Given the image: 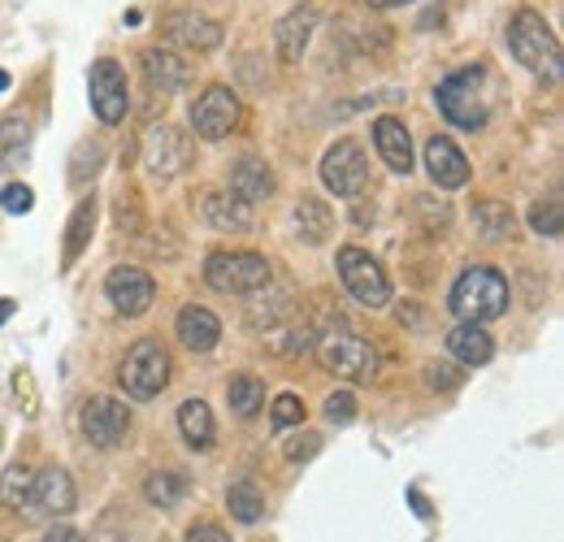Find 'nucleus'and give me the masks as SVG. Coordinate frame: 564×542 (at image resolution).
Masks as SVG:
<instances>
[{
	"label": "nucleus",
	"instance_id": "obj_1",
	"mask_svg": "<svg viewBox=\"0 0 564 542\" xmlns=\"http://www.w3.org/2000/svg\"><path fill=\"white\" fill-rule=\"evenodd\" d=\"M434 100H438V113H443L452 127H460V131H482V127L491 122L495 96H491L487 69L469 66V69L447 74V78L438 83Z\"/></svg>",
	"mask_w": 564,
	"mask_h": 542
},
{
	"label": "nucleus",
	"instance_id": "obj_2",
	"mask_svg": "<svg viewBox=\"0 0 564 542\" xmlns=\"http://www.w3.org/2000/svg\"><path fill=\"white\" fill-rule=\"evenodd\" d=\"M452 313L465 326H482L508 313V278L491 265H474L456 278L452 286Z\"/></svg>",
	"mask_w": 564,
	"mask_h": 542
},
{
	"label": "nucleus",
	"instance_id": "obj_3",
	"mask_svg": "<svg viewBox=\"0 0 564 542\" xmlns=\"http://www.w3.org/2000/svg\"><path fill=\"white\" fill-rule=\"evenodd\" d=\"M508 48L525 69L543 74L547 83H561V40L534 9H521L508 22Z\"/></svg>",
	"mask_w": 564,
	"mask_h": 542
},
{
	"label": "nucleus",
	"instance_id": "obj_4",
	"mask_svg": "<svg viewBox=\"0 0 564 542\" xmlns=\"http://www.w3.org/2000/svg\"><path fill=\"white\" fill-rule=\"evenodd\" d=\"M118 382H122L127 395H135V400H156V395L170 387V351L156 339H140L127 351V360H122V369H118Z\"/></svg>",
	"mask_w": 564,
	"mask_h": 542
},
{
	"label": "nucleus",
	"instance_id": "obj_5",
	"mask_svg": "<svg viewBox=\"0 0 564 542\" xmlns=\"http://www.w3.org/2000/svg\"><path fill=\"white\" fill-rule=\"evenodd\" d=\"M205 278H209L213 291H221V295H252V291L270 286L274 270L257 252H213L209 265H205Z\"/></svg>",
	"mask_w": 564,
	"mask_h": 542
},
{
	"label": "nucleus",
	"instance_id": "obj_6",
	"mask_svg": "<svg viewBox=\"0 0 564 542\" xmlns=\"http://www.w3.org/2000/svg\"><path fill=\"white\" fill-rule=\"evenodd\" d=\"M339 278L348 286L356 304L365 308H387L391 300V278L382 273V265L365 252V248H339Z\"/></svg>",
	"mask_w": 564,
	"mask_h": 542
},
{
	"label": "nucleus",
	"instance_id": "obj_7",
	"mask_svg": "<svg viewBox=\"0 0 564 542\" xmlns=\"http://www.w3.org/2000/svg\"><path fill=\"white\" fill-rule=\"evenodd\" d=\"M322 183L326 192L344 196V200H356L369 183V161H365V148L356 139H335L322 156Z\"/></svg>",
	"mask_w": 564,
	"mask_h": 542
},
{
	"label": "nucleus",
	"instance_id": "obj_8",
	"mask_svg": "<svg viewBox=\"0 0 564 542\" xmlns=\"http://www.w3.org/2000/svg\"><path fill=\"white\" fill-rule=\"evenodd\" d=\"M143 165L152 178H178L192 165V136L183 127H148L143 136Z\"/></svg>",
	"mask_w": 564,
	"mask_h": 542
},
{
	"label": "nucleus",
	"instance_id": "obj_9",
	"mask_svg": "<svg viewBox=\"0 0 564 542\" xmlns=\"http://www.w3.org/2000/svg\"><path fill=\"white\" fill-rule=\"evenodd\" d=\"M317 356L330 373H339L348 382H373L378 378V351L356 335H326L317 343Z\"/></svg>",
	"mask_w": 564,
	"mask_h": 542
},
{
	"label": "nucleus",
	"instance_id": "obj_10",
	"mask_svg": "<svg viewBox=\"0 0 564 542\" xmlns=\"http://www.w3.org/2000/svg\"><path fill=\"white\" fill-rule=\"evenodd\" d=\"M239 118H243V109H239V96L230 91V87H209L196 105H192V131L200 139H209V143H217V139L235 136L239 131Z\"/></svg>",
	"mask_w": 564,
	"mask_h": 542
},
{
	"label": "nucleus",
	"instance_id": "obj_11",
	"mask_svg": "<svg viewBox=\"0 0 564 542\" xmlns=\"http://www.w3.org/2000/svg\"><path fill=\"white\" fill-rule=\"evenodd\" d=\"M127 105H131V91H127V74L113 57H100L91 66V109L105 127H118L127 118Z\"/></svg>",
	"mask_w": 564,
	"mask_h": 542
},
{
	"label": "nucleus",
	"instance_id": "obj_12",
	"mask_svg": "<svg viewBox=\"0 0 564 542\" xmlns=\"http://www.w3.org/2000/svg\"><path fill=\"white\" fill-rule=\"evenodd\" d=\"M127 430H131V408L122 404V400L100 395V400H87L83 404V434H87L91 447L113 452L127 438Z\"/></svg>",
	"mask_w": 564,
	"mask_h": 542
},
{
	"label": "nucleus",
	"instance_id": "obj_13",
	"mask_svg": "<svg viewBox=\"0 0 564 542\" xmlns=\"http://www.w3.org/2000/svg\"><path fill=\"white\" fill-rule=\"evenodd\" d=\"M105 295L113 300V308L122 317H143L152 308V300H156V282L140 265H118L105 278Z\"/></svg>",
	"mask_w": 564,
	"mask_h": 542
},
{
	"label": "nucleus",
	"instance_id": "obj_14",
	"mask_svg": "<svg viewBox=\"0 0 564 542\" xmlns=\"http://www.w3.org/2000/svg\"><path fill=\"white\" fill-rule=\"evenodd\" d=\"M26 508H31V517H66V512H74L70 474L57 469V465L40 469L35 481H31V499H26Z\"/></svg>",
	"mask_w": 564,
	"mask_h": 542
},
{
	"label": "nucleus",
	"instance_id": "obj_15",
	"mask_svg": "<svg viewBox=\"0 0 564 542\" xmlns=\"http://www.w3.org/2000/svg\"><path fill=\"white\" fill-rule=\"evenodd\" d=\"M143 78L152 83V91L174 96V91L192 87L196 69H192V62H187V57H178L174 48H148V53H143Z\"/></svg>",
	"mask_w": 564,
	"mask_h": 542
},
{
	"label": "nucleus",
	"instance_id": "obj_16",
	"mask_svg": "<svg viewBox=\"0 0 564 542\" xmlns=\"http://www.w3.org/2000/svg\"><path fill=\"white\" fill-rule=\"evenodd\" d=\"M200 217L209 221L213 230H226V235H248L257 226L252 204H243L239 196H230V192H205Z\"/></svg>",
	"mask_w": 564,
	"mask_h": 542
},
{
	"label": "nucleus",
	"instance_id": "obj_17",
	"mask_svg": "<svg viewBox=\"0 0 564 542\" xmlns=\"http://www.w3.org/2000/svg\"><path fill=\"white\" fill-rule=\"evenodd\" d=\"M425 170H430V178H434L438 187H447V192L469 183V161H465V152L447 136H434L425 143Z\"/></svg>",
	"mask_w": 564,
	"mask_h": 542
},
{
	"label": "nucleus",
	"instance_id": "obj_18",
	"mask_svg": "<svg viewBox=\"0 0 564 542\" xmlns=\"http://www.w3.org/2000/svg\"><path fill=\"white\" fill-rule=\"evenodd\" d=\"M165 40L178 48H192V53H213L221 44V26L213 18H200V13H170Z\"/></svg>",
	"mask_w": 564,
	"mask_h": 542
},
{
	"label": "nucleus",
	"instance_id": "obj_19",
	"mask_svg": "<svg viewBox=\"0 0 564 542\" xmlns=\"http://www.w3.org/2000/svg\"><path fill=\"white\" fill-rule=\"evenodd\" d=\"M373 143H378V156L387 161V170L395 174H409L413 170V139H409V127L400 118H378L373 122Z\"/></svg>",
	"mask_w": 564,
	"mask_h": 542
},
{
	"label": "nucleus",
	"instance_id": "obj_20",
	"mask_svg": "<svg viewBox=\"0 0 564 542\" xmlns=\"http://www.w3.org/2000/svg\"><path fill=\"white\" fill-rule=\"evenodd\" d=\"M230 192L243 204H261L274 196V174L261 156H239L235 170H230Z\"/></svg>",
	"mask_w": 564,
	"mask_h": 542
},
{
	"label": "nucleus",
	"instance_id": "obj_21",
	"mask_svg": "<svg viewBox=\"0 0 564 542\" xmlns=\"http://www.w3.org/2000/svg\"><path fill=\"white\" fill-rule=\"evenodd\" d=\"M174 335L183 339V347H192V351H213L217 339H221V322L213 317L209 308L187 304V308L178 313V322H174Z\"/></svg>",
	"mask_w": 564,
	"mask_h": 542
},
{
	"label": "nucleus",
	"instance_id": "obj_22",
	"mask_svg": "<svg viewBox=\"0 0 564 542\" xmlns=\"http://www.w3.org/2000/svg\"><path fill=\"white\" fill-rule=\"evenodd\" d=\"M313 26H317V9H313V4H300V9H291V13L282 18L279 22V57L282 62H300V57H304V44H308Z\"/></svg>",
	"mask_w": 564,
	"mask_h": 542
},
{
	"label": "nucleus",
	"instance_id": "obj_23",
	"mask_svg": "<svg viewBox=\"0 0 564 542\" xmlns=\"http://www.w3.org/2000/svg\"><path fill=\"white\" fill-rule=\"evenodd\" d=\"M447 351H452L460 365L478 369V365H487V360L495 356V343L482 326H465V322H460V326L447 335Z\"/></svg>",
	"mask_w": 564,
	"mask_h": 542
},
{
	"label": "nucleus",
	"instance_id": "obj_24",
	"mask_svg": "<svg viewBox=\"0 0 564 542\" xmlns=\"http://www.w3.org/2000/svg\"><path fill=\"white\" fill-rule=\"evenodd\" d=\"M474 230H478V239L482 243H503V239H512L517 235V217H512V208L499 200H478L474 204Z\"/></svg>",
	"mask_w": 564,
	"mask_h": 542
},
{
	"label": "nucleus",
	"instance_id": "obj_25",
	"mask_svg": "<svg viewBox=\"0 0 564 542\" xmlns=\"http://www.w3.org/2000/svg\"><path fill=\"white\" fill-rule=\"evenodd\" d=\"M330 230H335V213H330V204L326 200H300L295 204V235L304 239V243H326L330 239Z\"/></svg>",
	"mask_w": 564,
	"mask_h": 542
},
{
	"label": "nucleus",
	"instance_id": "obj_26",
	"mask_svg": "<svg viewBox=\"0 0 564 542\" xmlns=\"http://www.w3.org/2000/svg\"><path fill=\"white\" fill-rule=\"evenodd\" d=\"M26 156H31V122H26L22 113L0 118V165L13 170V165H22Z\"/></svg>",
	"mask_w": 564,
	"mask_h": 542
},
{
	"label": "nucleus",
	"instance_id": "obj_27",
	"mask_svg": "<svg viewBox=\"0 0 564 542\" xmlns=\"http://www.w3.org/2000/svg\"><path fill=\"white\" fill-rule=\"evenodd\" d=\"M252 295H261V300H252V313H248L252 326H265L270 330V326H279L286 313H295V291L286 282H282L279 291H270V295H265V286L252 291Z\"/></svg>",
	"mask_w": 564,
	"mask_h": 542
},
{
	"label": "nucleus",
	"instance_id": "obj_28",
	"mask_svg": "<svg viewBox=\"0 0 564 542\" xmlns=\"http://www.w3.org/2000/svg\"><path fill=\"white\" fill-rule=\"evenodd\" d=\"M178 430H183V438H187V447H196V452H205L213 443V412L205 400H187V404L178 408Z\"/></svg>",
	"mask_w": 564,
	"mask_h": 542
},
{
	"label": "nucleus",
	"instance_id": "obj_29",
	"mask_svg": "<svg viewBox=\"0 0 564 542\" xmlns=\"http://www.w3.org/2000/svg\"><path fill=\"white\" fill-rule=\"evenodd\" d=\"M226 508H230V517H235V521L257 525V521L265 517V495H261V486H257V481H235V486L226 490Z\"/></svg>",
	"mask_w": 564,
	"mask_h": 542
},
{
	"label": "nucleus",
	"instance_id": "obj_30",
	"mask_svg": "<svg viewBox=\"0 0 564 542\" xmlns=\"http://www.w3.org/2000/svg\"><path fill=\"white\" fill-rule=\"evenodd\" d=\"M226 400H230V408H235V416L252 421V416L261 412V404H265V382L252 378V373H239V378H230Z\"/></svg>",
	"mask_w": 564,
	"mask_h": 542
},
{
	"label": "nucleus",
	"instance_id": "obj_31",
	"mask_svg": "<svg viewBox=\"0 0 564 542\" xmlns=\"http://www.w3.org/2000/svg\"><path fill=\"white\" fill-rule=\"evenodd\" d=\"M183 495H187V477L183 474L156 469V474H148V481H143V499H148L152 508H178Z\"/></svg>",
	"mask_w": 564,
	"mask_h": 542
},
{
	"label": "nucleus",
	"instance_id": "obj_32",
	"mask_svg": "<svg viewBox=\"0 0 564 542\" xmlns=\"http://www.w3.org/2000/svg\"><path fill=\"white\" fill-rule=\"evenodd\" d=\"M31 481H35V474H31L26 465H9L4 477H0V503H4V508H26Z\"/></svg>",
	"mask_w": 564,
	"mask_h": 542
},
{
	"label": "nucleus",
	"instance_id": "obj_33",
	"mask_svg": "<svg viewBox=\"0 0 564 542\" xmlns=\"http://www.w3.org/2000/svg\"><path fill=\"white\" fill-rule=\"evenodd\" d=\"M91 226H96V200H83L78 208H74V217H70V235H66V261H74V257L87 248Z\"/></svg>",
	"mask_w": 564,
	"mask_h": 542
},
{
	"label": "nucleus",
	"instance_id": "obj_34",
	"mask_svg": "<svg viewBox=\"0 0 564 542\" xmlns=\"http://www.w3.org/2000/svg\"><path fill=\"white\" fill-rule=\"evenodd\" d=\"M530 226H534L539 235L556 239V235L564 230V221H561V200H556V196H547V200L534 204V208H530Z\"/></svg>",
	"mask_w": 564,
	"mask_h": 542
},
{
	"label": "nucleus",
	"instance_id": "obj_35",
	"mask_svg": "<svg viewBox=\"0 0 564 542\" xmlns=\"http://www.w3.org/2000/svg\"><path fill=\"white\" fill-rule=\"evenodd\" d=\"M13 395H18V408H22L26 416L40 412V395H35V378H31V369H13Z\"/></svg>",
	"mask_w": 564,
	"mask_h": 542
},
{
	"label": "nucleus",
	"instance_id": "obj_36",
	"mask_svg": "<svg viewBox=\"0 0 564 542\" xmlns=\"http://www.w3.org/2000/svg\"><path fill=\"white\" fill-rule=\"evenodd\" d=\"M270 416H274V425H279V430H286V425H300V421H304V404H300V395H291V391H286V395H279Z\"/></svg>",
	"mask_w": 564,
	"mask_h": 542
},
{
	"label": "nucleus",
	"instance_id": "obj_37",
	"mask_svg": "<svg viewBox=\"0 0 564 542\" xmlns=\"http://www.w3.org/2000/svg\"><path fill=\"white\" fill-rule=\"evenodd\" d=\"M31 204H35V196H31L26 183H9V187L0 192V208H4V213H31Z\"/></svg>",
	"mask_w": 564,
	"mask_h": 542
},
{
	"label": "nucleus",
	"instance_id": "obj_38",
	"mask_svg": "<svg viewBox=\"0 0 564 542\" xmlns=\"http://www.w3.org/2000/svg\"><path fill=\"white\" fill-rule=\"evenodd\" d=\"M326 416L335 421V425H348L356 416V395L352 391H335L330 400H326Z\"/></svg>",
	"mask_w": 564,
	"mask_h": 542
},
{
	"label": "nucleus",
	"instance_id": "obj_39",
	"mask_svg": "<svg viewBox=\"0 0 564 542\" xmlns=\"http://www.w3.org/2000/svg\"><path fill=\"white\" fill-rule=\"evenodd\" d=\"M322 452V434H313V430H304V434H295L291 443H286V460H308V456H317Z\"/></svg>",
	"mask_w": 564,
	"mask_h": 542
},
{
	"label": "nucleus",
	"instance_id": "obj_40",
	"mask_svg": "<svg viewBox=\"0 0 564 542\" xmlns=\"http://www.w3.org/2000/svg\"><path fill=\"white\" fill-rule=\"evenodd\" d=\"M425 382H430V387H443V391H447V387H456V373H452L447 365H430Z\"/></svg>",
	"mask_w": 564,
	"mask_h": 542
},
{
	"label": "nucleus",
	"instance_id": "obj_41",
	"mask_svg": "<svg viewBox=\"0 0 564 542\" xmlns=\"http://www.w3.org/2000/svg\"><path fill=\"white\" fill-rule=\"evenodd\" d=\"M187 542H230L217 525H192L187 530Z\"/></svg>",
	"mask_w": 564,
	"mask_h": 542
},
{
	"label": "nucleus",
	"instance_id": "obj_42",
	"mask_svg": "<svg viewBox=\"0 0 564 542\" xmlns=\"http://www.w3.org/2000/svg\"><path fill=\"white\" fill-rule=\"evenodd\" d=\"M44 542H87L74 525H53L48 534H44Z\"/></svg>",
	"mask_w": 564,
	"mask_h": 542
},
{
	"label": "nucleus",
	"instance_id": "obj_43",
	"mask_svg": "<svg viewBox=\"0 0 564 542\" xmlns=\"http://www.w3.org/2000/svg\"><path fill=\"white\" fill-rule=\"evenodd\" d=\"M400 4H409V0H369V9H400Z\"/></svg>",
	"mask_w": 564,
	"mask_h": 542
},
{
	"label": "nucleus",
	"instance_id": "obj_44",
	"mask_svg": "<svg viewBox=\"0 0 564 542\" xmlns=\"http://www.w3.org/2000/svg\"><path fill=\"white\" fill-rule=\"evenodd\" d=\"M438 22H443V9H430L422 18V26H438Z\"/></svg>",
	"mask_w": 564,
	"mask_h": 542
},
{
	"label": "nucleus",
	"instance_id": "obj_45",
	"mask_svg": "<svg viewBox=\"0 0 564 542\" xmlns=\"http://www.w3.org/2000/svg\"><path fill=\"white\" fill-rule=\"evenodd\" d=\"M13 317V300H0V326Z\"/></svg>",
	"mask_w": 564,
	"mask_h": 542
},
{
	"label": "nucleus",
	"instance_id": "obj_46",
	"mask_svg": "<svg viewBox=\"0 0 564 542\" xmlns=\"http://www.w3.org/2000/svg\"><path fill=\"white\" fill-rule=\"evenodd\" d=\"M4 87H9V74H4V69H0V91H4Z\"/></svg>",
	"mask_w": 564,
	"mask_h": 542
}]
</instances>
